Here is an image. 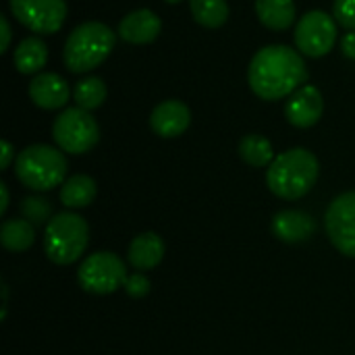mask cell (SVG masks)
<instances>
[{"instance_id":"obj_1","label":"cell","mask_w":355,"mask_h":355,"mask_svg":"<svg viewBox=\"0 0 355 355\" xmlns=\"http://www.w3.org/2000/svg\"><path fill=\"white\" fill-rule=\"evenodd\" d=\"M308 79L304 58L295 48L285 44H272L260 48L248 69V81L252 92L262 100H283L297 92Z\"/></svg>"},{"instance_id":"obj_2","label":"cell","mask_w":355,"mask_h":355,"mask_svg":"<svg viewBox=\"0 0 355 355\" xmlns=\"http://www.w3.org/2000/svg\"><path fill=\"white\" fill-rule=\"evenodd\" d=\"M318 175V158L306 148H293L272 160L266 173V183L277 198L293 202L310 193Z\"/></svg>"},{"instance_id":"obj_3","label":"cell","mask_w":355,"mask_h":355,"mask_svg":"<svg viewBox=\"0 0 355 355\" xmlns=\"http://www.w3.org/2000/svg\"><path fill=\"white\" fill-rule=\"evenodd\" d=\"M114 42V31L100 21H87L77 25L69 33L62 50L67 69L71 73H85L96 69L110 56Z\"/></svg>"},{"instance_id":"obj_4","label":"cell","mask_w":355,"mask_h":355,"mask_svg":"<svg viewBox=\"0 0 355 355\" xmlns=\"http://www.w3.org/2000/svg\"><path fill=\"white\" fill-rule=\"evenodd\" d=\"M67 158L60 150L46 144H33L19 152L15 160L17 179L33 191H48L64 183Z\"/></svg>"},{"instance_id":"obj_5","label":"cell","mask_w":355,"mask_h":355,"mask_svg":"<svg viewBox=\"0 0 355 355\" xmlns=\"http://www.w3.org/2000/svg\"><path fill=\"white\" fill-rule=\"evenodd\" d=\"M89 243V227L75 212H60L44 229V252L50 262L67 266L77 262Z\"/></svg>"},{"instance_id":"obj_6","label":"cell","mask_w":355,"mask_h":355,"mask_svg":"<svg viewBox=\"0 0 355 355\" xmlns=\"http://www.w3.org/2000/svg\"><path fill=\"white\" fill-rule=\"evenodd\" d=\"M52 137L67 154H85L100 141V127L89 110L64 108L52 123Z\"/></svg>"},{"instance_id":"obj_7","label":"cell","mask_w":355,"mask_h":355,"mask_svg":"<svg viewBox=\"0 0 355 355\" xmlns=\"http://www.w3.org/2000/svg\"><path fill=\"white\" fill-rule=\"evenodd\" d=\"M127 279L125 262L112 252H96L87 256L77 270L79 287L92 295H110L119 287H125Z\"/></svg>"},{"instance_id":"obj_8","label":"cell","mask_w":355,"mask_h":355,"mask_svg":"<svg viewBox=\"0 0 355 355\" xmlns=\"http://www.w3.org/2000/svg\"><path fill=\"white\" fill-rule=\"evenodd\" d=\"M337 40V25L324 10L306 12L295 27V46L302 54L318 58L333 50Z\"/></svg>"},{"instance_id":"obj_9","label":"cell","mask_w":355,"mask_h":355,"mask_svg":"<svg viewBox=\"0 0 355 355\" xmlns=\"http://www.w3.org/2000/svg\"><path fill=\"white\" fill-rule=\"evenodd\" d=\"M15 19L35 33H56L67 19L64 0H10Z\"/></svg>"},{"instance_id":"obj_10","label":"cell","mask_w":355,"mask_h":355,"mask_svg":"<svg viewBox=\"0 0 355 355\" xmlns=\"http://www.w3.org/2000/svg\"><path fill=\"white\" fill-rule=\"evenodd\" d=\"M331 243L343 254L355 258V191L335 198L324 216Z\"/></svg>"},{"instance_id":"obj_11","label":"cell","mask_w":355,"mask_h":355,"mask_svg":"<svg viewBox=\"0 0 355 355\" xmlns=\"http://www.w3.org/2000/svg\"><path fill=\"white\" fill-rule=\"evenodd\" d=\"M322 110H324V100L320 89L314 85H302L297 92L291 94V98L285 104V116L297 129L314 127L320 121Z\"/></svg>"},{"instance_id":"obj_12","label":"cell","mask_w":355,"mask_h":355,"mask_svg":"<svg viewBox=\"0 0 355 355\" xmlns=\"http://www.w3.org/2000/svg\"><path fill=\"white\" fill-rule=\"evenodd\" d=\"M191 123V112L181 100H164L150 114V127L160 137H179L187 131Z\"/></svg>"},{"instance_id":"obj_13","label":"cell","mask_w":355,"mask_h":355,"mask_svg":"<svg viewBox=\"0 0 355 355\" xmlns=\"http://www.w3.org/2000/svg\"><path fill=\"white\" fill-rule=\"evenodd\" d=\"M29 98L42 110H58L69 100V83L58 73H40L29 83Z\"/></svg>"},{"instance_id":"obj_14","label":"cell","mask_w":355,"mask_h":355,"mask_svg":"<svg viewBox=\"0 0 355 355\" xmlns=\"http://www.w3.org/2000/svg\"><path fill=\"white\" fill-rule=\"evenodd\" d=\"M162 31V21L150 8L127 12L119 23V35L129 44H150Z\"/></svg>"},{"instance_id":"obj_15","label":"cell","mask_w":355,"mask_h":355,"mask_svg":"<svg viewBox=\"0 0 355 355\" xmlns=\"http://www.w3.org/2000/svg\"><path fill=\"white\" fill-rule=\"evenodd\" d=\"M316 231V220L302 210H281L272 218V233L285 243H304Z\"/></svg>"},{"instance_id":"obj_16","label":"cell","mask_w":355,"mask_h":355,"mask_svg":"<svg viewBox=\"0 0 355 355\" xmlns=\"http://www.w3.org/2000/svg\"><path fill=\"white\" fill-rule=\"evenodd\" d=\"M129 264L137 270H152L164 258V241L158 233H141L129 243Z\"/></svg>"},{"instance_id":"obj_17","label":"cell","mask_w":355,"mask_h":355,"mask_svg":"<svg viewBox=\"0 0 355 355\" xmlns=\"http://www.w3.org/2000/svg\"><path fill=\"white\" fill-rule=\"evenodd\" d=\"M256 15L260 23L272 31L289 29L295 21L293 0H256Z\"/></svg>"},{"instance_id":"obj_18","label":"cell","mask_w":355,"mask_h":355,"mask_svg":"<svg viewBox=\"0 0 355 355\" xmlns=\"http://www.w3.org/2000/svg\"><path fill=\"white\" fill-rule=\"evenodd\" d=\"M15 67L19 73L23 75H33L37 71L44 69L46 60H48V46L44 40L35 37V35H29L25 40L19 42V46L15 48Z\"/></svg>"},{"instance_id":"obj_19","label":"cell","mask_w":355,"mask_h":355,"mask_svg":"<svg viewBox=\"0 0 355 355\" xmlns=\"http://www.w3.org/2000/svg\"><path fill=\"white\" fill-rule=\"evenodd\" d=\"M98 185L89 175H73L60 187V202L71 210L89 206L96 200Z\"/></svg>"},{"instance_id":"obj_20","label":"cell","mask_w":355,"mask_h":355,"mask_svg":"<svg viewBox=\"0 0 355 355\" xmlns=\"http://www.w3.org/2000/svg\"><path fill=\"white\" fill-rule=\"evenodd\" d=\"M35 241V227L25 218L4 220L0 227V243L8 252H27Z\"/></svg>"},{"instance_id":"obj_21","label":"cell","mask_w":355,"mask_h":355,"mask_svg":"<svg viewBox=\"0 0 355 355\" xmlns=\"http://www.w3.org/2000/svg\"><path fill=\"white\" fill-rule=\"evenodd\" d=\"M193 21L206 29L223 27L229 19L227 0H189Z\"/></svg>"},{"instance_id":"obj_22","label":"cell","mask_w":355,"mask_h":355,"mask_svg":"<svg viewBox=\"0 0 355 355\" xmlns=\"http://www.w3.org/2000/svg\"><path fill=\"white\" fill-rule=\"evenodd\" d=\"M239 156L245 164L250 166H256V168H262V166H270L272 160H275V150H272V144L264 137V135H245L241 141H239Z\"/></svg>"},{"instance_id":"obj_23","label":"cell","mask_w":355,"mask_h":355,"mask_svg":"<svg viewBox=\"0 0 355 355\" xmlns=\"http://www.w3.org/2000/svg\"><path fill=\"white\" fill-rule=\"evenodd\" d=\"M106 94H108V89H106L102 79L87 77V79L77 81V85L73 89V100L83 110H96V108H100L104 104Z\"/></svg>"},{"instance_id":"obj_24","label":"cell","mask_w":355,"mask_h":355,"mask_svg":"<svg viewBox=\"0 0 355 355\" xmlns=\"http://www.w3.org/2000/svg\"><path fill=\"white\" fill-rule=\"evenodd\" d=\"M21 212H23L25 220H29L33 227L48 225L50 223V214H52V204L46 198H42V196H29V198L23 200Z\"/></svg>"},{"instance_id":"obj_25","label":"cell","mask_w":355,"mask_h":355,"mask_svg":"<svg viewBox=\"0 0 355 355\" xmlns=\"http://www.w3.org/2000/svg\"><path fill=\"white\" fill-rule=\"evenodd\" d=\"M333 17L341 27L355 31V0H335Z\"/></svg>"},{"instance_id":"obj_26","label":"cell","mask_w":355,"mask_h":355,"mask_svg":"<svg viewBox=\"0 0 355 355\" xmlns=\"http://www.w3.org/2000/svg\"><path fill=\"white\" fill-rule=\"evenodd\" d=\"M150 289H152L150 279H148L146 275H139V272L131 275V277L127 279V283H125V291H127V295L133 297V300L146 297V295L150 293Z\"/></svg>"},{"instance_id":"obj_27","label":"cell","mask_w":355,"mask_h":355,"mask_svg":"<svg viewBox=\"0 0 355 355\" xmlns=\"http://www.w3.org/2000/svg\"><path fill=\"white\" fill-rule=\"evenodd\" d=\"M341 50L347 58L355 60V31H349L343 40H341Z\"/></svg>"},{"instance_id":"obj_28","label":"cell","mask_w":355,"mask_h":355,"mask_svg":"<svg viewBox=\"0 0 355 355\" xmlns=\"http://www.w3.org/2000/svg\"><path fill=\"white\" fill-rule=\"evenodd\" d=\"M12 158H15V150H12V146H10V141H2V160H0V168L2 171H6L8 168V164L12 162Z\"/></svg>"},{"instance_id":"obj_29","label":"cell","mask_w":355,"mask_h":355,"mask_svg":"<svg viewBox=\"0 0 355 355\" xmlns=\"http://www.w3.org/2000/svg\"><path fill=\"white\" fill-rule=\"evenodd\" d=\"M0 25H2V48H0V52H6L8 44H10V25H8V19L4 15L0 17Z\"/></svg>"},{"instance_id":"obj_30","label":"cell","mask_w":355,"mask_h":355,"mask_svg":"<svg viewBox=\"0 0 355 355\" xmlns=\"http://www.w3.org/2000/svg\"><path fill=\"white\" fill-rule=\"evenodd\" d=\"M0 193H2V206H0V214H4V212H6V208H8V187H6L4 183H0Z\"/></svg>"},{"instance_id":"obj_31","label":"cell","mask_w":355,"mask_h":355,"mask_svg":"<svg viewBox=\"0 0 355 355\" xmlns=\"http://www.w3.org/2000/svg\"><path fill=\"white\" fill-rule=\"evenodd\" d=\"M164 2H168V4H177V2H181V0H164Z\"/></svg>"}]
</instances>
